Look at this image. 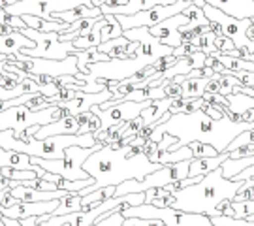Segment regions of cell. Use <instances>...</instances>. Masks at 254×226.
I'll use <instances>...</instances> for the list:
<instances>
[{
    "label": "cell",
    "instance_id": "1f68e13d",
    "mask_svg": "<svg viewBox=\"0 0 254 226\" xmlns=\"http://www.w3.org/2000/svg\"><path fill=\"white\" fill-rule=\"evenodd\" d=\"M100 34L102 42H108V40L123 36V27H121V23L117 21L115 15H104V27H102Z\"/></svg>",
    "mask_w": 254,
    "mask_h": 226
},
{
    "label": "cell",
    "instance_id": "4fadbf2b",
    "mask_svg": "<svg viewBox=\"0 0 254 226\" xmlns=\"http://www.w3.org/2000/svg\"><path fill=\"white\" fill-rule=\"evenodd\" d=\"M111 98H113V94H111L109 89L102 90V92H81V90H77L75 98L63 102V104H57L59 108L55 111V121L63 117H75L79 113L89 111L92 106H100V104H104V102H108Z\"/></svg>",
    "mask_w": 254,
    "mask_h": 226
},
{
    "label": "cell",
    "instance_id": "7bdbcfd3",
    "mask_svg": "<svg viewBox=\"0 0 254 226\" xmlns=\"http://www.w3.org/2000/svg\"><path fill=\"white\" fill-rule=\"evenodd\" d=\"M196 51H198V47H196L194 42H183L179 47L173 49V55L179 59V57H190V55H194Z\"/></svg>",
    "mask_w": 254,
    "mask_h": 226
},
{
    "label": "cell",
    "instance_id": "83f0119b",
    "mask_svg": "<svg viewBox=\"0 0 254 226\" xmlns=\"http://www.w3.org/2000/svg\"><path fill=\"white\" fill-rule=\"evenodd\" d=\"M215 38H217V34L211 30V25H209V27L201 28V32L196 36L194 44H196L198 51H201V53L215 55L217 53V49H215Z\"/></svg>",
    "mask_w": 254,
    "mask_h": 226
},
{
    "label": "cell",
    "instance_id": "816d5d0a",
    "mask_svg": "<svg viewBox=\"0 0 254 226\" xmlns=\"http://www.w3.org/2000/svg\"><path fill=\"white\" fill-rule=\"evenodd\" d=\"M2 217H4V215H2ZM4 226H23V225H21V221H17V219L4 217Z\"/></svg>",
    "mask_w": 254,
    "mask_h": 226
},
{
    "label": "cell",
    "instance_id": "836d02e7",
    "mask_svg": "<svg viewBox=\"0 0 254 226\" xmlns=\"http://www.w3.org/2000/svg\"><path fill=\"white\" fill-rule=\"evenodd\" d=\"M0 175L4 179H11V181H28L36 177V172L34 170H15V168H0Z\"/></svg>",
    "mask_w": 254,
    "mask_h": 226
},
{
    "label": "cell",
    "instance_id": "d6986e66",
    "mask_svg": "<svg viewBox=\"0 0 254 226\" xmlns=\"http://www.w3.org/2000/svg\"><path fill=\"white\" fill-rule=\"evenodd\" d=\"M87 17H104L102 15L100 8H94V6H87V4H81V6H75L73 9H66V11H61V13H53L51 19H57V21H64L68 25H72L79 19H87Z\"/></svg>",
    "mask_w": 254,
    "mask_h": 226
},
{
    "label": "cell",
    "instance_id": "ab89813d",
    "mask_svg": "<svg viewBox=\"0 0 254 226\" xmlns=\"http://www.w3.org/2000/svg\"><path fill=\"white\" fill-rule=\"evenodd\" d=\"M0 23H6V25H11V27H15L17 30H23V28H27L25 25V21L19 17V15H11L8 13L4 8H0Z\"/></svg>",
    "mask_w": 254,
    "mask_h": 226
},
{
    "label": "cell",
    "instance_id": "e0dca14e",
    "mask_svg": "<svg viewBox=\"0 0 254 226\" xmlns=\"http://www.w3.org/2000/svg\"><path fill=\"white\" fill-rule=\"evenodd\" d=\"M79 130V123H77V117H63L57 119V121H51L44 127L38 128V132L34 134L36 140H44V138H49V136H64V134H77Z\"/></svg>",
    "mask_w": 254,
    "mask_h": 226
},
{
    "label": "cell",
    "instance_id": "f6af8a7d",
    "mask_svg": "<svg viewBox=\"0 0 254 226\" xmlns=\"http://www.w3.org/2000/svg\"><path fill=\"white\" fill-rule=\"evenodd\" d=\"M205 68H209V70H213L215 74H224L226 72V68L222 66V63L218 61L215 55H207L205 57V64H203Z\"/></svg>",
    "mask_w": 254,
    "mask_h": 226
},
{
    "label": "cell",
    "instance_id": "f907efd6",
    "mask_svg": "<svg viewBox=\"0 0 254 226\" xmlns=\"http://www.w3.org/2000/svg\"><path fill=\"white\" fill-rule=\"evenodd\" d=\"M15 202H17V200L13 198V196L9 194V190H8V192L4 194V200H2V206H0V208H11V206H13Z\"/></svg>",
    "mask_w": 254,
    "mask_h": 226
},
{
    "label": "cell",
    "instance_id": "60d3db41",
    "mask_svg": "<svg viewBox=\"0 0 254 226\" xmlns=\"http://www.w3.org/2000/svg\"><path fill=\"white\" fill-rule=\"evenodd\" d=\"M23 185H25V187H30V189H36V190H57V185H55V183H49V181L42 179V177L23 181Z\"/></svg>",
    "mask_w": 254,
    "mask_h": 226
},
{
    "label": "cell",
    "instance_id": "74e56055",
    "mask_svg": "<svg viewBox=\"0 0 254 226\" xmlns=\"http://www.w3.org/2000/svg\"><path fill=\"white\" fill-rule=\"evenodd\" d=\"M215 49H217V53H222V55H230V57H239V51L236 49V45L234 42L226 36H217L215 38Z\"/></svg>",
    "mask_w": 254,
    "mask_h": 226
},
{
    "label": "cell",
    "instance_id": "ffe728a7",
    "mask_svg": "<svg viewBox=\"0 0 254 226\" xmlns=\"http://www.w3.org/2000/svg\"><path fill=\"white\" fill-rule=\"evenodd\" d=\"M21 19L25 21L27 28L42 30V32H59V34H63L64 30L68 28V23L57 21V19H42L36 17V15H21Z\"/></svg>",
    "mask_w": 254,
    "mask_h": 226
},
{
    "label": "cell",
    "instance_id": "6da1fadb",
    "mask_svg": "<svg viewBox=\"0 0 254 226\" xmlns=\"http://www.w3.org/2000/svg\"><path fill=\"white\" fill-rule=\"evenodd\" d=\"M245 130H253V128L249 125L234 123L228 115L215 121L205 115L201 109H198L194 113H175V115H170V119H166L164 123H156V127L149 134V142L158 144L164 134H170L177 142L172 147H168V151H175L192 142H201V144L213 145L217 153H224L228 145Z\"/></svg>",
    "mask_w": 254,
    "mask_h": 226
},
{
    "label": "cell",
    "instance_id": "7a4b0ae2",
    "mask_svg": "<svg viewBox=\"0 0 254 226\" xmlns=\"http://www.w3.org/2000/svg\"><path fill=\"white\" fill-rule=\"evenodd\" d=\"M164 164L151 162L147 158L143 151L134 145H121L117 149L104 145L102 149L94 153L83 162V170L91 175L94 183L81 189L77 194L87 196L94 190L104 189V187H117L123 181L128 179H145L149 173L156 172L158 168H162Z\"/></svg>",
    "mask_w": 254,
    "mask_h": 226
},
{
    "label": "cell",
    "instance_id": "7402d4cb",
    "mask_svg": "<svg viewBox=\"0 0 254 226\" xmlns=\"http://www.w3.org/2000/svg\"><path fill=\"white\" fill-rule=\"evenodd\" d=\"M102 17H87V19H79V21H75L72 25H68V28L64 30L63 34H59L61 38V42H73L75 38L83 36V34H87V32H91V28L96 25V21Z\"/></svg>",
    "mask_w": 254,
    "mask_h": 226
},
{
    "label": "cell",
    "instance_id": "52a82bcc",
    "mask_svg": "<svg viewBox=\"0 0 254 226\" xmlns=\"http://www.w3.org/2000/svg\"><path fill=\"white\" fill-rule=\"evenodd\" d=\"M19 32H23L25 36L34 42V47H25V49L19 51V53L28 55V57L63 61L68 55H73V51H75L72 42H61L59 32H42V30H32V28H23Z\"/></svg>",
    "mask_w": 254,
    "mask_h": 226
},
{
    "label": "cell",
    "instance_id": "ba28073f",
    "mask_svg": "<svg viewBox=\"0 0 254 226\" xmlns=\"http://www.w3.org/2000/svg\"><path fill=\"white\" fill-rule=\"evenodd\" d=\"M8 63L30 72L32 75H47V77H61V75H75L77 70V59L75 55H68L63 61H49L40 57H28L23 53L9 55Z\"/></svg>",
    "mask_w": 254,
    "mask_h": 226
},
{
    "label": "cell",
    "instance_id": "d4e9b609",
    "mask_svg": "<svg viewBox=\"0 0 254 226\" xmlns=\"http://www.w3.org/2000/svg\"><path fill=\"white\" fill-rule=\"evenodd\" d=\"M130 44V40L125 36L113 38V40H108V42H102L98 45V51L106 53L109 59H128L127 57V45Z\"/></svg>",
    "mask_w": 254,
    "mask_h": 226
},
{
    "label": "cell",
    "instance_id": "bcb514c9",
    "mask_svg": "<svg viewBox=\"0 0 254 226\" xmlns=\"http://www.w3.org/2000/svg\"><path fill=\"white\" fill-rule=\"evenodd\" d=\"M141 151H143V154H145L147 158L151 160V162H156V154H158V144H154V142H149L147 140L145 144H143V147H141ZM158 164V162H156Z\"/></svg>",
    "mask_w": 254,
    "mask_h": 226
},
{
    "label": "cell",
    "instance_id": "b9f144b4",
    "mask_svg": "<svg viewBox=\"0 0 254 226\" xmlns=\"http://www.w3.org/2000/svg\"><path fill=\"white\" fill-rule=\"evenodd\" d=\"M175 61H177V57H175V55H166V57H160V59L153 64V70L156 74H160V75H162L164 70H168L170 66H173Z\"/></svg>",
    "mask_w": 254,
    "mask_h": 226
},
{
    "label": "cell",
    "instance_id": "277c9868",
    "mask_svg": "<svg viewBox=\"0 0 254 226\" xmlns=\"http://www.w3.org/2000/svg\"><path fill=\"white\" fill-rule=\"evenodd\" d=\"M104 145L100 142L92 145V147H68L61 158H38V156H30V162L42 166L46 172L57 173L64 179L70 181H81V179H89L91 175L83 170V162L91 156L94 151L102 149Z\"/></svg>",
    "mask_w": 254,
    "mask_h": 226
},
{
    "label": "cell",
    "instance_id": "f1b7e54d",
    "mask_svg": "<svg viewBox=\"0 0 254 226\" xmlns=\"http://www.w3.org/2000/svg\"><path fill=\"white\" fill-rule=\"evenodd\" d=\"M75 117H77V123H79V130H77V134H96V132L102 128L100 119L96 117L91 109H89V111H85V113L75 115Z\"/></svg>",
    "mask_w": 254,
    "mask_h": 226
},
{
    "label": "cell",
    "instance_id": "4dcf8cb0",
    "mask_svg": "<svg viewBox=\"0 0 254 226\" xmlns=\"http://www.w3.org/2000/svg\"><path fill=\"white\" fill-rule=\"evenodd\" d=\"M81 196L77 192H70L66 198L61 200L59 208L53 211V215H68V213H73V211H81Z\"/></svg>",
    "mask_w": 254,
    "mask_h": 226
},
{
    "label": "cell",
    "instance_id": "ac0fdd59",
    "mask_svg": "<svg viewBox=\"0 0 254 226\" xmlns=\"http://www.w3.org/2000/svg\"><path fill=\"white\" fill-rule=\"evenodd\" d=\"M228 158V151L217 154V156H205V158H192L189 164V177H196V175H207L218 168L220 164Z\"/></svg>",
    "mask_w": 254,
    "mask_h": 226
},
{
    "label": "cell",
    "instance_id": "e575fe53",
    "mask_svg": "<svg viewBox=\"0 0 254 226\" xmlns=\"http://www.w3.org/2000/svg\"><path fill=\"white\" fill-rule=\"evenodd\" d=\"M218 83H220L218 94H222V96L232 94V92H234V87L241 85V83H239V79H237L236 75L230 72V70H226L224 74H220V75H218Z\"/></svg>",
    "mask_w": 254,
    "mask_h": 226
},
{
    "label": "cell",
    "instance_id": "484cf974",
    "mask_svg": "<svg viewBox=\"0 0 254 226\" xmlns=\"http://www.w3.org/2000/svg\"><path fill=\"white\" fill-rule=\"evenodd\" d=\"M209 79L211 77H187L181 83V96L183 98H201Z\"/></svg>",
    "mask_w": 254,
    "mask_h": 226
},
{
    "label": "cell",
    "instance_id": "681fc988",
    "mask_svg": "<svg viewBox=\"0 0 254 226\" xmlns=\"http://www.w3.org/2000/svg\"><path fill=\"white\" fill-rule=\"evenodd\" d=\"M13 32H17V28L11 27V25H6V23H0V34L2 36H8V34H13Z\"/></svg>",
    "mask_w": 254,
    "mask_h": 226
},
{
    "label": "cell",
    "instance_id": "f5cc1de1",
    "mask_svg": "<svg viewBox=\"0 0 254 226\" xmlns=\"http://www.w3.org/2000/svg\"><path fill=\"white\" fill-rule=\"evenodd\" d=\"M36 219H38V217L23 219V221H21V225H23V226H34V225H36Z\"/></svg>",
    "mask_w": 254,
    "mask_h": 226
},
{
    "label": "cell",
    "instance_id": "603a6c76",
    "mask_svg": "<svg viewBox=\"0 0 254 226\" xmlns=\"http://www.w3.org/2000/svg\"><path fill=\"white\" fill-rule=\"evenodd\" d=\"M75 59H77V70L83 74H87V66L94 63H100V61H109V57L106 53L98 51V47H91V49H75L73 51Z\"/></svg>",
    "mask_w": 254,
    "mask_h": 226
},
{
    "label": "cell",
    "instance_id": "f35d334b",
    "mask_svg": "<svg viewBox=\"0 0 254 226\" xmlns=\"http://www.w3.org/2000/svg\"><path fill=\"white\" fill-rule=\"evenodd\" d=\"M51 104H53L51 98H47L44 94H32V96L25 102V106H27L30 111H42V109H46L47 106H51Z\"/></svg>",
    "mask_w": 254,
    "mask_h": 226
},
{
    "label": "cell",
    "instance_id": "8fae6325",
    "mask_svg": "<svg viewBox=\"0 0 254 226\" xmlns=\"http://www.w3.org/2000/svg\"><path fill=\"white\" fill-rule=\"evenodd\" d=\"M192 4V0H179L175 4H168V6H153L151 9L145 11H137L134 15H115L117 21L121 23L123 30L136 27H154L160 21L168 17H173L177 13H181L183 9H187Z\"/></svg>",
    "mask_w": 254,
    "mask_h": 226
},
{
    "label": "cell",
    "instance_id": "4316f807",
    "mask_svg": "<svg viewBox=\"0 0 254 226\" xmlns=\"http://www.w3.org/2000/svg\"><path fill=\"white\" fill-rule=\"evenodd\" d=\"M183 15H187V17H189V23H187V25H183L179 30H198V28H201V27H209V25H211V23H209V19L203 15L201 8H198L194 2H192L187 9H183Z\"/></svg>",
    "mask_w": 254,
    "mask_h": 226
},
{
    "label": "cell",
    "instance_id": "44dd1931",
    "mask_svg": "<svg viewBox=\"0 0 254 226\" xmlns=\"http://www.w3.org/2000/svg\"><path fill=\"white\" fill-rule=\"evenodd\" d=\"M173 98H160V100H153L149 106H147L139 117L145 121V125H151V123H162V117L170 111V106H172Z\"/></svg>",
    "mask_w": 254,
    "mask_h": 226
},
{
    "label": "cell",
    "instance_id": "11a10c76",
    "mask_svg": "<svg viewBox=\"0 0 254 226\" xmlns=\"http://www.w3.org/2000/svg\"><path fill=\"white\" fill-rule=\"evenodd\" d=\"M104 2H106V0H91V6H94V8H100Z\"/></svg>",
    "mask_w": 254,
    "mask_h": 226
},
{
    "label": "cell",
    "instance_id": "5bb4252c",
    "mask_svg": "<svg viewBox=\"0 0 254 226\" xmlns=\"http://www.w3.org/2000/svg\"><path fill=\"white\" fill-rule=\"evenodd\" d=\"M228 100V111L226 115L234 123L239 125H249L251 128H254V98L247 96L239 90H234L232 94L226 96Z\"/></svg>",
    "mask_w": 254,
    "mask_h": 226
},
{
    "label": "cell",
    "instance_id": "30bf717a",
    "mask_svg": "<svg viewBox=\"0 0 254 226\" xmlns=\"http://www.w3.org/2000/svg\"><path fill=\"white\" fill-rule=\"evenodd\" d=\"M87 4L91 6V0H15L13 4L6 6V11L11 15H36L42 19H51L53 13H61L66 9H73L75 6Z\"/></svg>",
    "mask_w": 254,
    "mask_h": 226
},
{
    "label": "cell",
    "instance_id": "5b68a950",
    "mask_svg": "<svg viewBox=\"0 0 254 226\" xmlns=\"http://www.w3.org/2000/svg\"><path fill=\"white\" fill-rule=\"evenodd\" d=\"M57 104L47 106L42 111H30V109L23 104V106H13L4 111H0V132L2 130H13V134L17 140H27V130L34 125L44 127L47 123L55 121V111H57Z\"/></svg>",
    "mask_w": 254,
    "mask_h": 226
},
{
    "label": "cell",
    "instance_id": "8d00e7d4",
    "mask_svg": "<svg viewBox=\"0 0 254 226\" xmlns=\"http://www.w3.org/2000/svg\"><path fill=\"white\" fill-rule=\"evenodd\" d=\"M189 147H190L194 158H205V156H217V154H220L217 153V149L213 145L201 144V142H192V144H189Z\"/></svg>",
    "mask_w": 254,
    "mask_h": 226
},
{
    "label": "cell",
    "instance_id": "f546056e",
    "mask_svg": "<svg viewBox=\"0 0 254 226\" xmlns=\"http://www.w3.org/2000/svg\"><path fill=\"white\" fill-rule=\"evenodd\" d=\"M115 189L117 187H113V185H109V187H104V189H98L91 192V194H87V196H81V208H94L96 204H100L104 200L111 198V196H115ZM81 209V211H83Z\"/></svg>",
    "mask_w": 254,
    "mask_h": 226
},
{
    "label": "cell",
    "instance_id": "d6a6232c",
    "mask_svg": "<svg viewBox=\"0 0 254 226\" xmlns=\"http://www.w3.org/2000/svg\"><path fill=\"white\" fill-rule=\"evenodd\" d=\"M145 127V121L141 117H136L132 119V121H128L127 125H125V130H123V138H121V144L127 145L130 144V140L134 138V136L139 134V130Z\"/></svg>",
    "mask_w": 254,
    "mask_h": 226
},
{
    "label": "cell",
    "instance_id": "c3c4849f",
    "mask_svg": "<svg viewBox=\"0 0 254 226\" xmlns=\"http://www.w3.org/2000/svg\"><path fill=\"white\" fill-rule=\"evenodd\" d=\"M175 142H177V140H175L173 136L164 134V136H162V140L158 142V151H166V149H168V147H172V145L175 144Z\"/></svg>",
    "mask_w": 254,
    "mask_h": 226
},
{
    "label": "cell",
    "instance_id": "ee69618b",
    "mask_svg": "<svg viewBox=\"0 0 254 226\" xmlns=\"http://www.w3.org/2000/svg\"><path fill=\"white\" fill-rule=\"evenodd\" d=\"M123 223H125L123 213L115 211V213H111L109 217H106L104 221H100V223H94L92 226H123Z\"/></svg>",
    "mask_w": 254,
    "mask_h": 226
},
{
    "label": "cell",
    "instance_id": "db71d44e",
    "mask_svg": "<svg viewBox=\"0 0 254 226\" xmlns=\"http://www.w3.org/2000/svg\"><path fill=\"white\" fill-rule=\"evenodd\" d=\"M247 38H249L251 42H254V25H253V23H251V25H249V28H247Z\"/></svg>",
    "mask_w": 254,
    "mask_h": 226
},
{
    "label": "cell",
    "instance_id": "d590c367",
    "mask_svg": "<svg viewBox=\"0 0 254 226\" xmlns=\"http://www.w3.org/2000/svg\"><path fill=\"white\" fill-rule=\"evenodd\" d=\"M215 226H254V221L249 219H236L228 217V215H217V217H209Z\"/></svg>",
    "mask_w": 254,
    "mask_h": 226
},
{
    "label": "cell",
    "instance_id": "7dc6e473",
    "mask_svg": "<svg viewBox=\"0 0 254 226\" xmlns=\"http://www.w3.org/2000/svg\"><path fill=\"white\" fill-rule=\"evenodd\" d=\"M201 111H203L205 115H209L211 119H215V121H218V119L224 117V113H220L217 108H213L209 102H203V106H201Z\"/></svg>",
    "mask_w": 254,
    "mask_h": 226
},
{
    "label": "cell",
    "instance_id": "9a60e30c",
    "mask_svg": "<svg viewBox=\"0 0 254 226\" xmlns=\"http://www.w3.org/2000/svg\"><path fill=\"white\" fill-rule=\"evenodd\" d=\"M189 23V17L187 15H183L181 13H177V15H173V17H168L160 21L158 25H154V27H149V32L153 34L154 38H158L160 42H164L166 45H170V47H179L183 44L181 42V36H179V28L183 25H187Z\"/></svg>",
    "mask_w": 254,
    "mask_h": 226
},
{
    "label": "cell",
    "instance_id": "9f6ffc18",
    "mask_svg": "<svg viewBox=\"0 0 254 226\" xmlns=\"http://www.w3.org/2000/svg\"><path fill=\"white\" fill-rule=\"evenodd\" d=\"M8 61V55H2L0 53V63H6Z\"/></svg>",
    "mask_w": 254,
    "mask_h": 226
},
{
    "label": "cell",
    "instance_id": "2e32d148",
    "mask_svg": "<svg viewBox=\"0 0 254 226\" xmlns=\"http://www.w3.org/2000/svg\"><path fill=\"white\" fill-rule=\"evenodd\" d=\"M236 19H254V0H203Z\"/></svg>",
    "mask_w": 254,
    "mask_h": 226
},
{
    "label": "cell",
    "instance_id": "7c38bea8",
    "mask_svg": "<svg viewBox=\"0 0 254 226\" xmlns=\"http://www.w3.org/2000/svg\"><path fill=\"white\" fill-rule=\"evenodd\" d=\"M153 100H145V102H134V100H121L117 104L109 106V108H98V106H92L91 111L100 119V130L111 128L115 125H123L128 123L132 119H136L141 115V111L151 104Z\"/></svg>",
    "mask_w": 254,
    "mask_h": 226
},
{
    "label": "cell",
    "instance_id": "9c48e42d",
    "mask_svg": "<svg viewBox=\"0 0 254 226\" xmlns=\"http://www.w3.org/2000/svg\"><path fill=\"white\" fill-rule=\"evenodd\" d=\"M201 11L203 15L211 21V23H217L220 30H222V36L230 38L236 49H241V47H247L251 53H254V42H251L247 38V28L253 23V19H236L232 15H226L222 9L215 8V6H209L203 2L201 6Z\"/></svg>",
    "mask_w": 254,
    "mask_h": 226
},
{
    "label": "cell",
    "instance_id": "3957f363",
    "mask_svg": "<svg viewBox=\"0 0 254 226\" xmlns=\"http://www.w3.org/2000/svg\"><path fill=\"white\" fill-rule=\"evenodd\" d=\"M241 185H243L241 181L226 179L218 166L207 175H203L198 183L172 192L173 204L170 208L187 211V213H201L207 217H215L218 204L224 200H234Z\"/></svg>",
    "mask_w": 254,
    "mask_h": 226
},
{
    "label": "cell",
    "instance_id": "8992f818",
    "mask_svg": "<svg viewBox=\"0 0 254 226\" xmlns=\"http://www.w3.org/2000/svg\"><path fill=\"white\" fill-rule=\"evenodd\" d=\"M123 217L130 219H158L166 226H215L207 215L201 213H187L173 208H154L151 204L132 206L127 211H123Z\"/></svg>",
    "mask_w": 254,
    "mask_h": 226
},
{
    "label": "cell",
    "instance_id": "cb8c5ba5",
    "mask_svg": "<svg viewBox=\"0 0 254 226\" xmlns=\"http://www.w3.org/2000/svg\"><path fill=\"white\" fill-rule=\"evenodd\" d=\"M102 27H104V17L98 19L96 21V25L91 28V32H87V34H83V36L79 38H75L72 44L75 49H91V47H98V45L102 44V34H100V30Z\"/></svg>",
    "mask_w": 254,
    "mask_h": 226
}]
</instances>
